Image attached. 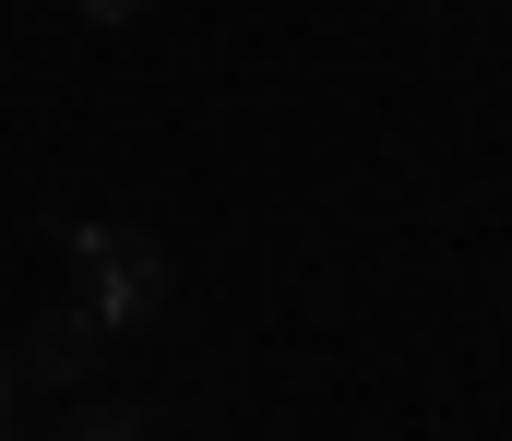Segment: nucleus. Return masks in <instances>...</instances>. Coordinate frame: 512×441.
<instances>
[{
    "label": "nucleus",
    "mask_w": 512,
    "mask_h": 441,
    "mask_svg": "<svg viewBox=\"0 0 512 441\" xmlns=\"http://www.w3.org/2000/svg\"><path fill=\"white\" fill-rule=\"evenodd\" d=\"M60 251L96 275V298H84V310H96L108 334H120V322H155V298H167V251H143L131 227H60Z\"/></svg>",
    "instance_id": "1"
},
{
    "label": "nucleus",
    "mask_w": 512,
    "mask_h": 441,
    "mask_svg": "<svg viewBox=\"0 0 512 441\" xmlns=\"http://www.w3.org/2000/svg\"><path fill=\"white\" fill-rule=\"evenodd\" d=\"M96 346H108V322L72 298V310H36L12 358H24V382H48V394H84V382H96Z\"/></svg>",
    "instance_id": "2"
},
{
    "label": "nucleus",
    "mask_w": 512,
    "mask_h": 441,
    "mask_svg": "<svg viewBox=\"0 0 512 441\" xmlns=\"http://www.w3.org/2000/svg\"><path fill=\"white\" fill-rule=\"evenodd\" d=\"M48 441H155V418H143V406H96V394H84Z\"/></svg>",
    "instance_id": "3"
},
{
    "label": "nucleus",
    "mask_w": 512,
    "mask_h": 441,
    "mask_svg": "<svg viewBox=\"0 0 512 441\" xmlns=\"http://www.w3.org/2000/svg\"><path fill=\"white\" fill-rule=\"evenodd\" d=\"M72 12H84L96 36H120V24H143V0H72Z\"/></svg>",
    "instance_id": "4"
},
{
    "label": "nucleus",
    "mask_w": 512,
    "mask_h": 441,
    "mask_svg": "<svg viewBox=\"0 0 512 441\" xmlns=\"http://www.w3.org/2000/svg\"><path fill=\"white\" fill-rule=\"evenodd\" d=\"M12 394H24V358H12V346H0V406H12Z\"/></svg>",
    "instance_id": "5"
},
{
    "label": "nucleus",
    "mask_w": 512,
    "mask_h": 441,
    "mask_svg": "<svg viewBox=\"0 0 512 441\" xmlns=\"http://www.w3.org/2000/svg\"><path fill=\"white\" fill-rule=\"evenodd\" d=\"M0 441H24V418H12V406H0Z\"/></svg>",
    "instance_id": "6"
}]
</instances>
